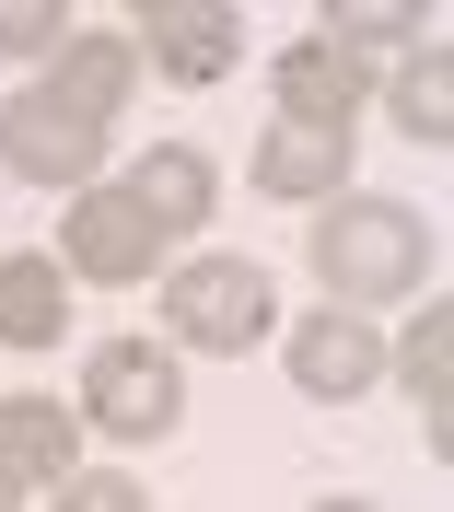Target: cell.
<instances>
[{
	"mask_svg": "<svg viewBox=\"0 0 454 512\" xmlns=\"http://www.w3.org/2000/svg\"><path fill=\"white\" fill-rule=\"evenodd\" d=\"M129 198L152 210L163 245H187V233H210V210H222V175H210V152H198V140H163V152L129 163Z\"/></svg>",
	"mask_w": 454,
	"mask_h": 512,
	"instance_id": "30bf717a",
	"label": "cell"
},
{
	"mask_svg": "<svg viewBox=\"0 0 454 512\" xmlns=\"http://www.w3.org/2000/svg\"><path fill=\"white\" fill-rule=\"evenodd\" d=\"M59 47H70L59 0H0V59H59Z\"/></svg>",
	"mask_w": 454,
	"mask_h": 512,
	"instance_id": "e0dca14e",
	"label": "cell"
},
{
	"mask_svg": "<svg viewBox=\"0 0 454 512\" xmlns=\"http://www.w3.org/2000/svg\"><path fill=\"white\" fill-rule=\"evenodd\" d=\"M59 501L70 512H140V478H129V466H70Z\"/></svg>",
	"mask_w": 454,
	"mask_h": 512,
	"instance_id": "ac0fdd59",
	"label": "cell"
},
{
	"mask_svg": "<svg viewBox=\"0 0 454 512\" xmlns=\"http://www.w3.org/2000/svg\"><path fill=\"white\" fill-rule=\"evenodd\" d=\"M385 105H396L408 140H443V128H454V59H443V35H420V47L385 70Z\"/></svg>",
	"mask_w": 454,
	"mask_h": 512,
	"instance_id": "9a60e30c",
	"label": "cell"
},
{
	"mask_svg": "<svg viewBox=\"0 0 454 512\" xmlns=\"http://www.w3.org/2000/svg\"><path fill=\"white\" fill-rule=\"evenodd\" d=\"M0 163H12L24 187H94L105 128H94V117H70V105L35 82V94H12V105H0Z\"/></svg>",
	"mask_w": 454,
	"mask_h": 512,
	"instance_id": "8992f818",
	"label": "cell"
},
{
	"mask_svg": "<svg viewBox=\"0 0 454 512\" xmlns=\"http://www.w3.org/2000/svg\"><path fill=\"white\" fill-rule=\"evenodd\" d=\"M47 94H59L70 117L117 128V105L140 94V47H129V35H105V24H70V47L47 59Z\"/></svg>",
	"mask_w": 454,
	"mask_h": 512,
	"instance_id": "9c48e42d",
	"label": "cell"
},
{
	"mask_svg": "<svg viewBox=\"0 0 454 512\" xmlns=\"http://www.w3.org/2000/svg\"><path fill=\"white\" fill-rule=\"evenodd\" d=\"M175 408H187V384H175L163 338H94L82 350V419H94V443H163Z\"/></svg>",
	"mask_w": 454,
	"mask_h": 512,
	"instance_id": "3957f363",
	"label": "cell"
},
{
	"mask_svg": "<svg viewBox=\"0 0 454 512\" xmlns=\"http://www.w3.org/2000/svg\"><path fill=\"white\" fill-rule=\"evenodd\" d=\"M129 47H140V82H222L245 59V12L233 0H152Z\"/></svg>",
	"mask_w": 454,
	"mask_h": 512,
	"instance_id": "5b68a950",
	"label": "cell"
},
{
	"mask_svg": "<svg viewBox=\"0 0 454 512\" xmlns=\"http://www.w3.org/2000/svg\"><path fill=\"white\" fill-rule=\"evenodd\" d=\"M59 256H70V280H105V291H140V280H163V233H152V210H140L129 187H70V222H59Z\"/></svg>",
	"mask_w": 454,
	"mask_h": 512,
	"instance_id": "277c9868",
	"label": "cell"
},
{
	"mask_svg": "<svg viewBox=\"0 0 454 512\" xmlns=\"http://www.w3.org/2000/svg\"><path fill=\"white\" fill-rule=\"evenodd\" d=\"M385 361H396V384L420 396V443L443 454V443H454V315H443V303H431V315L408 326V338H396Z\"/></svg>",
	"mask_w": 454,
	"mask_h": 512,
	"instance_id": "5bb4252c",
	"label": "cell"
},
{
	"mask_svg": "<svg viewBox=\"0 0 454 512\" xmlns=\"http://www.w3.org/2000/svg\"><path fill=\"white\" fill-rule=\"evenodd\" d=\"M315 280L350 303V315H373V303H408V291L431 280V222L408 210V198H315Z\"/></svg>",
	"mask_w": 454,
	"mask_h": 512,
	"instance_id": "6da1fadb",
	"label": "cell"
},
{
	"mask_svg": "<svg viewBox=\"0 0 454 512\" xmlns=\"http://www.w3.org/2000/svg\"><path fill=\"white\" fill-rule=\"evenodd\" d=\"M268 82H280V105H268V117H315V128H350V105H361V82H350L338 59H326L315 35H303L292 59L268 70Z\"/></svg>",
	"mask_w": 454,
	"mask_h": 512,
	"instance_id": "2e32d148",
	"label": "cell"
},
{
	"mask_svg": "<svg viewBox=\"0 0 454 512\" xmlns=\"http://www.w3.org/2000/svg\"><path fill=\"white\" fill-rule=\"evenodd\" d=\"M280 361H292V384L326 396V408H350V396L385 384V338H373V315H350V303H315L303 326H280Z\"/></svg>",
	"mask_w": 454,
	"mask_h": 512,
	"instance_id": "52a82bcc",
	"label": "cell"
},
{
	"mask_svg": "<svg viewBox=\"0 0 454 512\" xmlns=\"http://www.w3.org/2000/svg\"><path fill=\"white\" fill-rule=\"evenodd\" d=\"M350 187V128H315V117H268L257 128V198H338Z\"/></svg>",
	"mask_w": 454,
	"mask_h": 512,
	"instance_id": "ba28073f",
	"label": "cell"
},
{
	"mask_svg": "<svg viewBox=\"0 0 454 512\" xmlns=\"http://www.w3.org/2000/svg\"><path fill=\"white\" fill-rule=\"evenodd\" d=\"M59 338H70V256L0 245V350H59Z\"/></svg>",
	"mask_w": 454,
	"mask_h": 512,
	"instance_id": "8fae6325",
	"label": "cell"
},
{
	"mask_svg": "<svg viewBox=\"0 0 454 512\" xmlns=\"http://www.w3.org/2000/svg\"><path fill=\"white\" fill-rule=\"evenodd\" d=\"M82 431H94V419L59 408V396H0V454H12L35 489H59L70 466H82Z\"/></svg>",
	"mask_w": 454,
	"mask_h": 512,
	"instance_id": "4fadbf2b",
	"label": "cell"
},
{
	"mask_svg": "<svg viewBox=\"0 0 454 512\" xmlns=\"http://www.w3.org/2000/svg\"><path fill=\"white\" fill-rule=\"evenodd\" d=\"M163 326L210 361H245V350H268L280 291H268L257 256H187V268H163Z\"/></svg>",
	"mask_w": 454,
	"mask_h": 512,
	"instance_id": "7a4b0ae2",
	"label": "cell"
},
{
	"mask_svg": "<svg viewBox=\"0 0 454 512\" xmlns=\"http://www.w3.org/2000/svg\"><path fill=\"white\" fill-rule=\"evenodd\" d=\"M420 35H431V12H373V0H338V12H326V35H315V47H326V59H338V70H350L361 94H373V82H385V70L408 59V47H420Z\"/></svg>",
	"mask_w": 454,
	"mask_h": 512,
	"instance_id": "7c38bea8",
	"label": "cell"
},
{
	"mask_svg": "<svg viewBox=\"0 0 454 512\" xmlns=\"http://www.w3.org/2000/svg\"><path fill=\"white\" fill-rule=\"evenodd\" d=\"M24 489H35V478H24V466H12V454H0V512H12V501H24Z\"/></svg>",
	"mask_w": 454,
	"mask_h": 512,
	"instance_id": "d6986e66",
	"label": "cell"
}]
</instances>
